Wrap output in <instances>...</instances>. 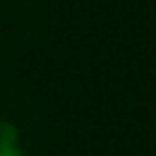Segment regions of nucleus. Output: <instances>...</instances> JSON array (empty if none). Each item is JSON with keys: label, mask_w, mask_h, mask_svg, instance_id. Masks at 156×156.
Masks as SVG:
<instances>
[{"label": "nucleus", "mask_w": 156, "mask_h": 156, "mask_svg": "<svg viewBox=\"0 0 156 156\" xmlns=\"http://www.w3.org/2000/svg\"><path fill=\"white\" fill-rule=\"evenodd\" d=\"M19 145V131L14 124L9 122H0V149L2 147H14Z\"/></svg>", "instance_id": "1"}, {"label": "nucleus", "mask_w": 156, "mask_h": 156, "mask_svg": "<svg viewBox=\"0 0 156 156\" xmlns=\"http://www.w3.org/2000/svg\"><path fill=\"white\" fill-rule=\"evenodd\" d=\"M0 156H23V151L19 149V145H14V147H2V149H0Z\"/></svg>", "instance_id": "2"}]
</instances>
